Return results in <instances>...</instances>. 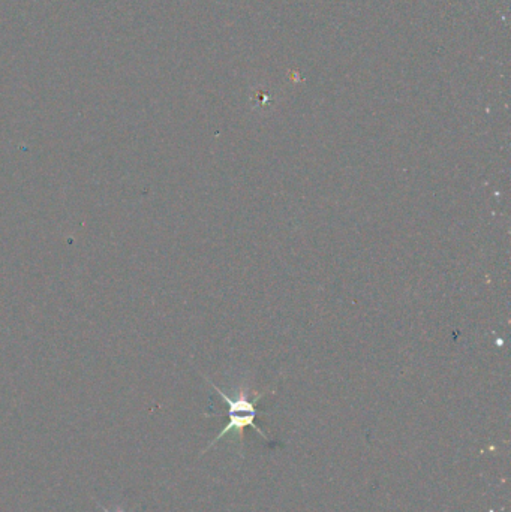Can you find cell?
Returning a JSON list of instances; mask_svg holds the SVG:
<instances>
[{"mask_svg": "<svg viewBox=\"0 0 511 512\" xmlns=\"http://www.w3.org/2000/svg\"><path fill=\"white\" fill-rule=\"evenodd\" d=\"M207 381H209V384L215 388L216 393L222 397V400L227 403L228 418H230V421H228L227 426L221 430V433H219V435L216 436V438L213 439L209 445H207L204 453L209 451L213 445L218 444V442L221 441L224 436L230 435V433H237L240 441H243V433H245L246 427H251V429H254L255 432L261 436V438L266 439V441L269 442V438H267L266 433L263 432V429L255 424V420H257L258 414H264V412H258L257 409L258 400H260L264 394H257L254 400H249L248 394L245 393V390H242L239 394H237L236 397H230L227 393H224V391H222L218 385L213 384L210 379H207Z\"/></svg>", "mask_w": 511, "mask_h": 512, "instance_id": "1", "label": "cell"}, {"mask_svg": "<svg viewBox=\"0 0 511 512\" xmlns=\"http://www.w3.org/2000/svg\"><path fill=\"white\" fill-rule=\"evenodd\" d=\"M101 508H102V511H104V512H113V511L107 510V508H105V507H101ZM116 512H125V511H123L122 508H117Z\"/></svg>", "mask_w": 511, "mask_h": 512, "instance_id": "2", "label": "cell"}]
</instances>
